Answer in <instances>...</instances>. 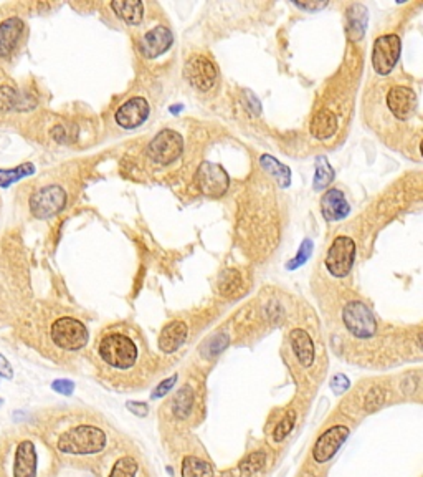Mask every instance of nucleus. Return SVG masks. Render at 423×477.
Returning <instances> with one entry per match:
<instances>
[{
  "label": "nucleus",
  "mask_w": 423,
  "mask_h": 477,
  "mask_svg": "<svg viewBox=\"0 0 423 477\" xmlns=\"http://www.w3.org/2000/svg\"><path fill=\"white\" fill-rule=\"evenodd\" d=\"M94 355L107 376L119 383H135L146 376L150 356L141 333L128 324H114L98 335Z\"/></svg>",
  "instance_id": "nucleus-1"
},
{
  "label": "nucleus",
  "mask_w": 423,
  "mask_h": 477,
  "mask_svg": "<svg viewBox=\"0 0 423 477\" xmlns=\"http://www.w3.org/2000/svg\"><path fill=\"white\" fill-rule=\"evenodd\" d=\"M53 446L60 454L73 458L98 455L106 449L107 434L98 424L78 423L63 428L53 436Z\"/></svg>",
  "instance_id": "nucleus-2"
},
{
  "label": "nucleus",
  "mask_w": 423,
  "mask_h": 477,
  "mask_svg": "<svg viewBox=\"0 0 423 477\" xmlns=\"http://www.w3.org/2000/svg\"><path fill=\"white\" fill-rule=\"evenodd\" d=\"M50 338L55 346L64 351H78L88 345L89 333L85 324L75 317H60L50 326Z\"/></svg>",
  "instance_id": "nucleus-3"
},
{
  "label": "nucleus",
  "mask_w": 423,
  "mask_h": 477,
  "mask_svg": "<svg viewBox=\"0 0 423 477\" xmlns=\"http://www.w3.org/2000/svg\"><path fill=\"white\" fill-rule=\"evenodd\" d=\"M356 242L346 235H339L327 249L325 265L332 277L344 278L351 272L354 260H356Z\"/></svg>",
  "instance_id": "nucleus-4"
},
{
  "label": "nucleus",
  "mask_w": 423,
  "mask_h": 477,
  "mask_svg": "<svg viewBox=\"0 0 423 477\" xmlns=\"http://www.w3.org/2000/svg\"><path fill=\"white\" fill-rule=\"evenodd\" d=\"M184 151V137L174 130H162L148 144V158L155 165H171Z\"/></svg>",
  "instance_id": "nucleus-5"
},
{
  "label": "nucleus",
  "mask_w": 423,
  "mask_h": 477,
  "mask_svg": "<svg viewBox=\"0 0 423 477\" xmlns=\"http://www.w3.org/2000/svg\"><path fill=\"white\" fill-rule=\"evenodd\" d=\"M67 191L58 184L38 189L30 199V210L38 219H50L62 212L67 206Z\"/></svg>",
  "instance_id": "nucleus-6"
},
{
  "label": "nucleus",
  "mask_w": 423,
  "mask_h": 477,
  "mask_svg": "<svg viewBox=\"0 0 423 477\" xmlns=\"http://www.w3.org/2000/svg\"><path fill=\"white\" fill-rule=\"evenodd\" d=\"M346 330L356 338H370L377 332V321L370 308L362 302H349L343 310Z\"/></svg>",
  "instance_id": "nucleus-7"
},
{
  "label": "nucleus",
  "mask_w": 423,
  "mask_h": 477,
  "mask_svg": "<svg viewBox=\"0 0 423 477\" xmlns=\"http://www.w3.org/2000/svg\"><path fill=\"white\" fill-rule=\"evenodd\" d=\"M197 186L200 192L210 199H218L225 196L228 186H230V178L227 171L217 162L204 161L198 167L197 173Z\"/></svg>",
  "instance_id": "nucleus-8"
},
{
  "label": "nucleus",
  "mask_w": 423,
  "mask_h": 477,
  "mask_svg": "<svg viewBox=\"0 0 423 477\" xmlns=\"http://www.w3.org/2000/svg\"><path fill=\"white\" fill-rule=\"evenodd\" d=\"M400 38L395 33L379 37L372 50V67L379 75H388L399 63Z\"/></svg>",
  "instance_id": "nucleus-9"
},
{
  "label": "nucleus",
  "mask_w": 423,
  "mask_h": 477,
  "mask_svg": "<svg viewBox=\"0 0 423 477\" xmlns=\"http://www.w3.org/2000/svg\"><path fill=\"white\" fill-rule=\"evenodd\" d=\"M185 78L198 92H210L218 78L217 68L204 55H193L185 65Z\"/></svg>",
  "instance_id": "nucleus-10"
},
{
  "label": "nucleus",
  "mask_w": 423,
  "mask_h": 477,
  "mask_svg": "<svg viewBox=\"0 0 423 477\" xmlns=\"http://www.w3.org/2000/svg\"><path fill=\"white\" fill-rule=\"evenodd\" d=\"M12 477H38L37 444L28 437L17 442L12 454Z\"/></svg>",
  "instance_id": "nucleus-11"
},
{
  "label": "nucleus",
  "mask_w": 423,
  "mask_h": 477,
  "mask_svg": "<svg viewBox=\"0 0 423 477\" xmlns=\"http://www.w3.org/2000/svg\"><path fill=\"white\" fill-rule=\"evenodd\" d=\"M349 428L344 424H336L329 429H326L321 436L318 437L316 444L313 448V458L318 464H325L340 449V446L346 442L349 437Z\"/></svg>",
  "instance_id": "nucleus-12"
},
{
  "label": "nucleus",
  "mask_w": 423,
  "mask_h": 477,
  "mask_svg": "<svg viewBox=\"0 0 423 477\" xmlns=\"http://www.w3.org/2000/svg\"><path fill=\"white\" fill-rule=\"evenodd\" d=\"M387 106L397 119L407 122L417 111V94L412 88L399 85L387 93Z\"/></svg>",
  "instance_id": "nucleus-13"
},
{
  "label": "nucleus",
  "mask_w": 423,
  "mask_h": 477,
  "mask_svg": "<svg viewBox=\"0 0 423 477\" xmlns=\"http://www.w3.org/2000/svg\"><path fill=\"white\" fill-rule=\"evenodd\" d=\"M148 116L149 103L146 101V98L135 97L119 106L114 115V119L124 130H132V128L141 126L148 119Z\"/></svg>",
  "instance_id": "nucleus-14"
},
{
  "label": "nucleus",
  "mask_w": 423,
  "mask_h": 477,
  "mask_svg": "<svg viewBox=\"0 0 423 477\" xmlns=\"http://www.w3.org/2000/svg\"><path fill=\"white\" fill-rule=\"evenodd\" d=\"M172 44H174V35H172L171 28L157 25L141 37L139 51L146 58H155L169 50Z\"/></svg>",
  "instance_id": "nucleus-15"
},
{
  "label": "nucleus",
  "mask_w": 423,
  "mask_h": 477,
  "mask_svg": "<svg viewBox=\"0 0 423 477\" xmlns=\"http://www.w3.org/2000/svg\"><path fill=\"white\" fill-rule=\"evenodd\" d=\"M189 337V326L182 320H174L171 324H167L162 328L161 335L157 338V345L159 350L164 351V353L171 355L175 353L179 348H182V345L187 342Z\"/></svg>",
  "instance_id": "nucleus-16"
},
{
  "label": "nucleus",
  "mask_w": 423,
  "mask_h": 477,
  "mask_svg": "<svg viewBox=\"0 0 423 477\" xmlns=\"http://www.w3.org/2000/svg\"><path fill=\"white\" fill-rule=\"evenodd\" d=\"M25 25L19 17H10L0 24V58H8L17 50Z\"/></svg>",
  "instance_id": "nucleus-17"
},
{
  "label": "nucleus",
  "mask_w": 423,
  "mask_h": 477,
  "mask_svg": "<svg viewBox=\"0 0 423 477\" xmlns=\"http://www.w3.org/2000/svg\"><path fill=\"white\" fill-rule=\"evenodd\" d=\"M321 212L327 222H336L349 214V204L343 191L329 189L321 199Z\"/></svg>",
  "instance_id": "nucleus-18"
},
{
  "label": "nucleus",
  "mask_w": 423,
  "mask_h": 477,
  "mask_svg": "<svg viewBox=\"0 0 423 477\" xmlns=\"http://www.w3.org/2000/svg\"><path fill=\"white\" fill-rule=\"evenodd\" d=\"M289 340H291V350L296 362L303 368H309L314 363V343L308 332L300 328L293 330L289 333Z\"/></svg>",
  "instance_id": "nucleus-19"
},
{
  "label": "nucleus",
  "mask_w": 423,
  "mask_h": 477,
  "mask_svg": "<svg viewBox=\"0 0 423 477\" xmlns=\"http://www.w3.org/2000/svg\"><path fill=\"white\" fill-rule=\"evenodd\" d=\"M336 131H338V119H336L334 113H331L329 110L318 111V115L311 122V133L318 140H327Z\"/></svg>",
  "instance_id": "nucleus-20"
},
{
  "label": "nucleus",
  "mask_w": 423,
  "mask_h": 477,
  "mask_svg": "<svg viewBox=\"0 0 423 477\" xmlns=\"http://www.w3.org/2000/svg\"><path fill=\"white\" fill-rule=\"evenodd\" d=\"M193 405H196V393L191 386H184L172 399V412L179 419H187L193 412Z\"/></svg>",
  "instance_id": "nucleus-21"
},
{
  "label": "nucleus",
  "mask_w": 423,
  "mask_h": 477,
  "mask_svg": "<svg viewBox=\"0 0 423 477\" xmlns=\"http://www.w3.org/2000/svg\"><path fill=\"white\" fill-rule=\"evenodd\" d=\"M111 8L114 14L129 25H139L144 17V3L142 2H113Z\"/></svg>",
  "instance_id": "nucleus-22"
},
{
  "label": "nucleus",
  "mask_w": 423,
  "mask_h": 477,
  "mask_svg": "<svg viewBox=\"0 0 423 477\" xmlns=\"http://www.w3.org/2000/svg\"><path fill=\"white\" fill-rule=\"evenodd\" d=\"M106 477H142L141 464L132 455L123 454L113 462Z\"/></svg>",
  "instance_id": "nucleus-23"
},
{
  "label": "nucleus",
  "mask_w": 423,
  "mask_h": 477,
  "mask_svg": "<svg viewBox=\"0 0 423 477\" xmlns=\"http://www.w3.org/2000/svg\"><path fill=\"white\" fill-rule=\"evenodd\" d=\"M260 162H261L263 169H265L266 173H270L271 176H273L276 181H278L279 186L282 187L289 186V183H291V171H289L286 166L276 161L273 156H268V154L261 156Z\"/></svg>",
  "instance_id": "nucleus-24"
},
{
  "label": "nucleus",
  "mask_w": 423,
  "mask_h": 477,
  "mask_svg": "<svg viewBox=\"0 0 423 477\" xmlns=\"http://www.w3.org/2000/svg\"><path fill=\"white\" fill-rule=\"evenodd\" d=\"M182 477H214V467L197 455H187L182 462Z\"/></svg>",
  "instance_id": "nucleus-25"
},
{
  "label": "nucleus",
  "mask_w": 423,
  "mask_h": 477,
  "mask_svg": "<svg viewBox=\"0 0 423 477\" xmlns=\"http://www.w3.org/2000/svg\"><path fill=\"white\" fill-rule=\"evenodd\" d=\"M35 173V166L32 162H24V165L12 167V169H0V187H8L12 184L20 181Z\"/></svg>",
  "instance_id": "nucleus-26"
},
{
  "label": "nucleus",
  "mask_w": 423,
  "mask_h": 477,
  "mask_svg": "<svg viewBox=\"0 0 423 477\" xmlns=\"http://www.w3.org/2000/svg\"><path fill=\"white\" fill-rule=\"evenodd\" d=\"M266 464V453L263 451H254V453L248 454L243 461L240 462V472L241 476H253L257 472H260Z\"/></svg>",
  "instance_id": "nucleus-27"
},
{
  "label": "nucleus",
  "mask_w": 423,
  "mask_h": 477,
  "mask_svg": "<svg viewBox=\"0 0 423 477\" xmlns=\"http://www.w3.org/2000/svg\"><path fill=\"white\" fill-rule=\"evenodd\" d=\"M240 285H241V278L236 270H225L222 275V278L218 281L220 294H223L227 296L235 295L236 292L240 290Z\"/></svg>",
  "instance_id": "nucleus-28"
},
{
  "label": "nucleus",
  "mask_w": 423,
  "mask_h": 477,
  "mask_svg": "<svg viewBox=\"0 0 423 477\" xmlns=\"http://www.w3.org/2000/svg\"><path fill=\"white\" fill-rule=\"evenodd\" d=\"M21 97L10 87H0V111L20 110Z\"/></svg>",
  "instance_id": "nucleus-29"
},
{
  "label": "nucleus",
  "mask_w": 423,
  "mask_h": 477,
  "mask_svg": "<svg viewBox=\"0 0 423 477\" xmlns=\"http://www.w3.org/2000/svg\"><path fill=\"white\" fill-rule=\"evenodd\" d=\"M334 178V171L329 166V162L326 161V158H319L316 165V178H314V189H322L332 181Z\"/></svg>",
  "instance_id": "nucleus-30"
},
{
  "label": "nucleus",
  "mask_w": 423,
  "mask_h": 477,
  "mask_svg": "<svg viewBox=\"0 0 423 477\" xmlns=\"http://www.w3.org/2000/svg\"><path fill=\"white\" fill-rule=\"evenodd\" d=\"M295 421H296V412L295 411H288L284 415V418L276 424L275 431H273V441L282 442L288 437V434L293 431L295 428Z\"/></svg>",
  "instance_id": "nucleus-31"
},
{
  "label": "nucleus",
  "mask_w": 423,
  "mask_h": 477,
  "mask_svg": "<svg viewBox=\"0 0 423 477\" xmlns=\"http://www.w3.org/2000/svg\"><path fill=\"white\" fill-rule=\"evenodd\" d=\"M383 403H386V390L379 385L374 386V388H370L369 393H367V396L364 398V408H365V411H369V412L377 411Z\"/></svg>",
  "instance_id": "nucleus-32"
},
{
  "label": "nucleus",
  "mask_w": 423,
  "mask_h": 477,
  "mask_svg": "<svg viewBox=\"0 0 423 477\" xmlns=\"http://www.w3.org/2000/svg\"><path fill=\"white\" fill-rule=\"evenodd\" d=\"M311 251H313V244H311V240H304V244L300 249V253H297V257L295 260L289 262L288 269H296V267H300L301 264H304V262L308 260Z\"/></svg>",
  "instance_id": "nucleus-33"
},
{
  "label": "nucleus",
  "mask_w": 423,
  "mask_h": 477,
  "mask_svg": "<svg viewBox=\"0 0 423 477\" xmlns=\"http://www.w3.org/2000/svg\"><path fill=\"white\" fill-rule=\"evenodd\" d=\"M331 388L334 390V393H344L349 388V380L344 375H336L332 378V383H331Z\"/></svg>",
  "instance_id": "nucleus-34"
},
{
  "label": "nucleus",
  "mask_w": 423,
  "mask_h": 477,
  "mask_svg": "<svg viewBox=\"0 0 423 477\" xmlns=\"http://www.w3.org/2000/svg\"><path fill=\"white\" fill-rule=\"evenodd\" d=\"M51 386H53V390L57 391V393L67 394V396L68 394H71L73 390H75V385H73L71 381H68V380H57Z\"/></svg>",
  "instance_id": "nucleus-35"
},
{
  "label": "nucleus",
  "mask_w": 423,
  "mask_h": 477,
  "mask_svg": "<svg viewBox=\"0 0 423 477\" xmlns=\"http://www.w3.org/2000/svg\"><path fill=\"white\" fill-rule=\"evenodd\" d=\"M175 383V376L174 378H169V380H166V381H162V383L161 385H159L157 386V388H155L154 390V393H153V398L154 399H157V398H162L164 396V394H166L167 393V391H169L171 388H172V385H174Z\"/></svg>",
  "instance_id": "nucleus-36"
},
{
  "label": "nucleus",
  "mask_w": 423,
  "mask_h": 477,
  "mask_svg": "<svg viewBox=\"0 0 423 477\" xmlns=\"http://www.w3.org/2000/svg\"><path fill=\"white\" fill-rule=\"evenodd\" d=\"M14 375V369H12L10 363L7 362V358L3 355H0V378H12Z\"/></svg>",
  "instance_id": "nucleus-37"
},
{
  "label": "nucleus",
  "mask_w": 423,
  "mask_h": 477,
  "mask_svg": "<svg viewBox=\"0 0 423 477\" xmlns=\"http://www.w3.org/2000/svg\"><path fill=\"white\" fill-rule=\"evenodd\" d=\"M128 408L137 416H146L148 415V405L146 403H137V401H129Z\"/></svg>",
  "instance_id": "nucleus-38"
},
{
  "label": "nucleus",
  "mask_w": 423,
  "mask_h": 477,
  "mask_svg": "<svg viewBox=\"0 0 423 477\" xmlns=\"http://www.w3.org/2000/svg\"><path fill=\"white\" fill-rule=\"evenodd\" d=\"M295 6L297 8H301V10H308V12H316L319 10V8H325L327 3L326 2H321V3H318V2H313V3H295Z\"/></svg>",
  "instance_id": "nucleus-39"
},
{
  "label": "nucleus",
  "mask_w": 423,
  "mask_h": 477,
  "mask_svg": "<svg viewBox=\"0 0 423 477\" xmlns=\"http://www.w3.org/2000/svg\"><path fill=\"white\" fill-rule=\"evenodd\" d=\"M220 477H233V474H232V472H223V474L220 476Z\"/></svg>",
  "instance_id": "nucleus-40"
}]
</instances>
